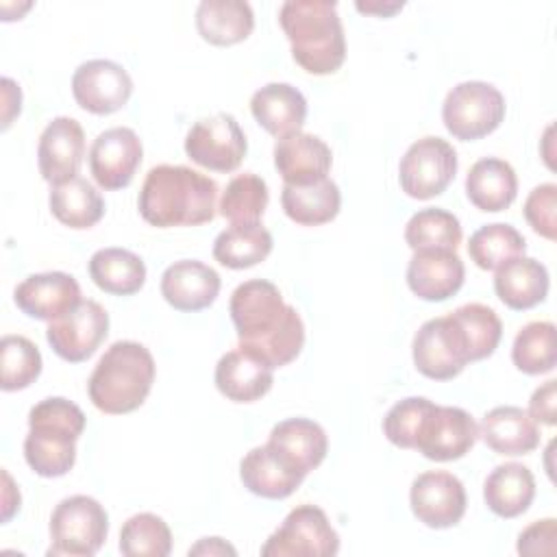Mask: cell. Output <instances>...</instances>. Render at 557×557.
<instances>
[{"instance_id":"14","label":"cell","mask_w":557,"mask_h":557,"mask_svg":"<svg viewBox=\"0 0 557 557\" xmlns=\"http://www.w3.org/2000/svg\"><path fill=\"white\" fill-rule=\"evenodd\" d=\"M72 94L81 109L94 115H109L128 102L133 78L115 61L91 59L74 70Z\"/></svg>"},{"instance_id":"40","label":"cell","mask_w":557,"mask_h":557,"mask_svg":"<svg viewBox=\"0 0 557 557\" xmlns=\"http://www.w3.org/2000/svg\"><path fill=\"white\" fill-rule=\"evenodd\" d=\"M172 531L168 522L150 511L131 516L120 531V553L126 557H168Z\"/></svg>"},{"instance_id":"5","label":"cell","mask_w":557,"mask_h":557,"mask_svg":"<svg viewBox=\"0 0 557 557\" xmlns=\"http://www.w3.org/2000/svg\"><path fill=\"white\" fill-rule=\"evenodd\" d=\"M85 413L67 398L50 396L28 411V435L24 440V459L28 468L57 479L72 470L76 461V440L85 431Z\"/></svg>"},{"instance_id":"9","label":"cell","mask_w":557,"mask_h":557,"mask_svg":"<svg viewBox=\"0 0 557 557\" xmlns=\"http://www.w3.org/2000/svg\"><path fill=\"white\" fill-rule=\"evenodd\" d=\"M457 174V152L442 137H422L413 141L400 159V189L416 200H429L446 191Z\"/></svg>"},{"instance_id":"42","label":"cell","mask_w":557,"mask_h":557,"mask_svg":"<svg viewBox=\"0 0 557 557\" xmlns=\"http://www.w3.org/2000/svg\"><path fill=\"white\" fill-rule=\"evenodd\" d=\"M433 400L424 396H409L398 400L383 418L385 437L398 448H413L420 424L431 409Z\"/></svg>"},{"instance_id":"24","label":"cell","mask_w":557,"mask_h":557,"mask_svg":"<svg viewBox=\"0 0 557 557\" xmlns=\"http://www.w3.org/2000/svg\"><path fill=\"white\" fill-rule=\"evenodd\" d=\"M268 444L305 476L324 461L329 450L324 429L309 418H287L274 424Z\"/></svg>"},{"instance_id":"32","label":"cell","mask_w":557,"mask_h":557,"mask_svg":"<svg viewBox=\"0 0 557 557\" xmlns=\"http://www.w3.org/2000/svg\"><path fill=\"white\" fill-rule=\"evenodd\" d=\"M89 276L107 294L133 296L146 283V263L126 248H100L89 259Z\"/></svg>"},{"instance_id":"17","label":"cell","mask_w":557,"mask_h":557,"mask_svg":"<svg viewBox=\"0 0 557 557\" xmlns=\"http://www.w3.org/2000/svg\"><path fill=\"white\" fill-rule=\"evenodd\" d=\"M85 157L83 126L67 115H59L46 124L37 144V163L44 181L50 185L74 178Z\"/></svg>"},{"instance_id":"23","label":"cell","mask_w":557,"mask_h":557,"mask_svg":"<svg viewBox=\"0 0 557 557\" xmlns=\"http://www.w3.org/2000/svg\"><path fill=\"white\" fill-rule=\"evenodd\" d=\"M239 479L255 496L281 500L300 487L305 474L292 468L270 444H263L244 455L239 463Z\"/></svg>"},{"instance_id":"34","label":"cell","mask_w":557,"mask_h":557,"mask_svg":"<svg viewBox=\"0 0 557 557\" xmlns=\"http://www.w3.org/2000/svg\"><path fill=\"white\" fill-rule=\"evenodd\" d=\"M272 235L259 222L231 224L213 242V259L231 270H246L272 252Z\"/></svg>"},{"instance_id":"35","label":"cell","mask_w":557,"mask_h":557,"mask_svg":"<svg viewBox=\"0 0 557 557\" xmlns=\"http://www.w3.org/2000/svg\"><path fill=\"white\" fill-rule=\"evenodd\" d=\"M448 315L463 339L470 363L490 357L498 348V342L503 337V324L492 307L481 302H468L457 307Z\"/></svg>"},{"instance_id":"26","label":"cell","mask_w":557,"mask_h":557,"mask_svg":"<svg viewBox=\"0 0 557 557\" xmlns=\"http://www.w3.org/2000/svg\"><path fill=\"white\" fill-rule=\"evenodd\" d=\"M494 292L513 311L533 309L548 294V270L533 257H516L496 270Z\"/></svg>"},{"instance_id":"48","label":"cell","mask_w":557,"mask_h":557,"mask_svg":"<svg viewBox=\"0 0 557 557\" xmlns=\"http://www.w3.org/2000/svg\"><path fill=\"white\" fill-rule=\"evenodd\" d=\"M2 479H4V494H2V520L9 522L11 516L20 509V492L17 487L13 485V479L9 476V472L4 470L2 472Z\"/></svg>"},{"instance_id":"33","label":"cell","mask_w":557,"mask_h":557,"mask_svg":"<svg viewBox=\"0 0 557 557\" xmlns=\"http://www.w3.org/2000/svg\"><path fill=\"white\" fill-rule=\"evenodd\" d=\"M48 205L61 224L76 231L96 226L104 215V200L100 191L81 176L52 185Z\"/></svg>"},{"instance_id":"41","label":"cell","mask_w":557,"mask_h":557,"mask_svg":"<svg viewBox=\"0 0 557 557\" xmlns=\"http://www.w3.org/2000/svg\"><path fill=\"white\" fill-rule=\"evenodd\" d=\"M41 352L24 335H4L0 342V387L2 392L26 389L41 374Z\"/></svg>"},{"instance_id":"10","label":"cell","mask_w":557,"mask_h":557,"mask_svg":"<svg viewBox=\"0 0 557 557\" xmlns=\"http://www.w3.org/2000/svg\"><path fill=\"white\" fill-rule=\"evenodd\" d=\"M248 150L246 135L231 113L198 120L185 137V154L205 170L233 172Z\"/></svg>"},{"instance_id":"36","label":"cell","mask_w":557,"mask_h":557,"mask_svg":"<svg viewBox=\"0 0 557 557\" xmlns=\"http://www.w3.org/2000/svg\"><path fill=\"white\" fill-rule=\"evenodd\" d=\"M405 242L411 250H457L461 244V224L446 209H420L405 226Z\"/></svg>"},{"instance_id":"49","label":"cell","mask_w":557,"mask_h":557,"mask_svg":"<svg viewBox=\"0 0 557 557\" xmlns=\"http://www.w3.org/2000/svg\"><path fill=\"white\" fill-rule=\"evenodd\" d=\"M357 9L361 11V13H376V15H383V17H387V15H394L396 11H400L403 9V2H392V4H376V2H357Z\"/></svg>"},{"instance_id":"13","label":"cell","mask_w":557,"mask_h":557,"mask_svg":"<svg viewBox=\"0 0 557 557\" xmlns=\"http://www.w3.org/2000/svg\"><path fill=\"white\" fill-rule=\"evenodd\" d=\"M411 355L416 370L433 381H450L470 363L450 315L426 320L413 335Z\"/></svg>"},{"instance_id":"3","label":"cell","mask_w":557,"mask_h":557,"mask_svg":"<svg viewBox=\"0 0 557 557\" xmlns=\"http://www.w3.org/2000/svg\"><path fill=\"white\" fill-rule=\"evenodd\" d=\"M278 24L289 39L294 61L305 72L324 76L342 67L346 59V37L335 2H283L278 9Z\"/></svg>"},{"instance_id":"8","label":"cell","mask_w":557,"mask_h":557,"mask_svg":"<svg viewBox=\"0 0 557 557\" xmlns=\"http://www.w3.org/2000/svg\"><path fill=\"white\" fill-rule=\"evenodd\" d=\"M337 550L339 535L315 505L294 507L261 546L263 557H331Z\"/></svg>"},{"instance_id":"16","label":"cell","mask_w":557,"mask_h":557,"mask_svg":"<svg viewBox=\"0 0 557 557\" xmlns=\"http://www.w3.org/2000/svg\"><path fill=\"white\" fill-rule=\"evenodd\" d=\"M144 157V146L137 133L128 126L102 131L89 150V170L94 181L107 189H124L131 185Z\"/></svg>"},{"instance_id":"46","label":"cell","mask_w":557,"mask_h":557,"mask_svg":"<svg viewBox=\"0 0 557 557\" xmlns=\"http://www.w3.org/2000/svg\"><path fill=\"white\" fill-rule=\"evenodd\" d=\"M0 85H2V128H9L13 117L20 115L22 91H20V85L9 76H4Z\"/></svg>"},{"instance_id":"21","label":"cell","mask_w":557,"mask_h":557,"mask_svg":"<svg viewBox=\"0 0 557 557\" xmlns=\"http://www.w3.org/2000/svg\"><path fill=\"white\" fill-rule=\"evenodd\" d=\"M220 294V274L198 261L181 259L161 274V296L176 311H202L215 302Z\"/></svg>"},{"instance_id":"45","label":"cell","mask_w":557,"mask_h":557,"mask_svg":"<svg viewBox=\"0 0 557 557\" xmlns=\"http://www.w3.org/2000/svg\"><path fill=\"white\" fill-rule=\"evenodd\" d=\"M557 381H546L537 387L529 400V416L546 426L555 424V407H557Z\"/></svg>"},{"instance_id":"47","label":"cell","mask_w":557,"mask_h":557,"mask_svg":"<svg viewBox=\"0 0 557 557\" xmlns=\"http://www.w3.org/2000/svg\"><path fill=\"white\" fill-rule=\"evenodd\" d=\"M189 555H237V550L222 537H202L189 548Z\"/></svg>"},{"instance_id":"29","label":"cell","mask_w":557,"mask_h":557,"mask_svg":"<svg viewBox=\"0 0 557 557\" xmlns=\"http://www.w3.org/2000/svg\"><path fill=\"white\" fill-rule=\"evenodd\" d=\"M535 498L533 472L516 461L496 466L483 483V500L498 518H516L529 509Z\"/></svg>"},{"instance_id":"1","label":"cell","mask_w":557,"mask_h":557,"mask_svg":"<svg viewBox=\"0 0 557 557\" xmlns=\"http://www.w3.org/2000/svg\"><path fill=\"white\" fill-rule=\"evenodd\" d=\"M228 313L237 331L239 350L276 370L292 363L305 346V324L287 305L278 287L252 278L235 287Z\"/></svg>"},{"instance_id":"38","label":"cell","mask_w":557,"mask_h":557,"mask_svg":"<svg viewBox=\"0 0 557 557\" xmlns=\"http://www.w3.org/2000/svg\"><path fill=\"white\" fill-rule=\"evenodd\" d=\"M511 361L524 374H546L557 363L555 324L546 320L524 324L511 346Z\"/></svg>"},{"instance_id":"12","label":"cell","mask_w":557,"mask_h":557,"mask_svg":"<svg viewBox=\"0 0 557 557\" xmlns=\"http://www.w3.org/2000/svg\"><path fill=\"white\" fill-rule=\"evenodd\" d=\"M479 440V424L461 407L431 405L426 411L413 450L431 461L461 459Z\"/></svg>"},{"instance_id":"30","label":"cell","mask_w":557,"mask_h":557,"mask_svg":"<svg viewBox=\"0 0 557 557\" xmlns=\"http://www.w3.org/2000/svg\"><path fill=\"white\" fill-rule=\"evenodd\" d=\"M196 28L211 46H235L250 37L255 13L244 0H205L196 9Z\"/></svg>"},{"instance_id":"15","label":"cell","mask_w":557,"mask_h":557,"mask_svg":"<svg viewBox=\"0 0 557 557\" xmlns=\"http://www.w3.org/2000/svg\"><path fill=\"white\" fill-rule=\"evenodd\" d=\"M409 505L413 516L429 529H448L466 513V487L446 470H429L413 479Z\"/></svg>"},{"instance_id":"44","label":"cell","mask_w":557,"mask_h":557,"mask_svg":"<svg viewBox=\"0 0 557 557\" xmlns=\"http://www.w3.org/2000/svg\"><path fill=\"white\" fill-rule=\"evenodd\" d=\"M555 540H557V520L544 518L533 524H529L518 535V553L520 555H550L555 553Z\"/></svg>"},{"instance_id":"18","label":"cell","mask_w":557,"mask_h":557,"mask_svg":"<svg viewBox=\"0 0 557 557\" xmlns=\"http://www.w3.org/2000/svg\"><path fill=\"white\" fill-rule=\"evenodd\" d=\"M17 309L35 320L52 322L74 309L81 298V287L72 274L41 272L26 276L13 292Z\"/></svg>"},{"instance_id":"20","label":"cell","mask_w":557,"mask_h":557,"mask_svg":"<svg viewBox=\"0 0 557 557\" xmlns=\"http://www.w3.org/2000/svg\"><path fill=\"white\" fill-rule=\"evenodd\" d=\"M466 278V268L457 250H413L407 265L409 289L429 302L455 296Z\"/></svg>"},{"instance_id":"28","label":"cell","mask_w":557,"mask_h":557,"mask_svg":"<svg viewBox=\"0 0 557 557\" xmlns=\"http://www.w3.org/2000/svg\"><path fill=\"white\" fill-rule=\"evenodd\" d=\"M466 196L479 211H505L518 196V176L503 159H479L466 176Z\"/></svg>"},{"instance_id":"19","label":"cell","mask_w":557,"mask_h":557,"mask_svg":"<svg viewBox=\"0 0 557 557\" xmlns=\"http://www.w3.org/2000/svg\"><path fill=\"white\" fill-rule=\"evenodd\" d=\"M331 163V148L318 135L296 131L274 144V168L285 185H311L329 178Z\"/></svg>"},{"instance_id":"25","label":"cell","mask_w":557,"mask_h":557,"mask_svg":"<svg viewBox=\"0 0 557 557\" xmlns=\"http://www.w3.org/2000/svg\"><path fill=\"white\" fill-rule=\"evenodd\" d=\"M252 117L274 137H285L302 128L307 117V100L300 89L289 83H268L250 98Z\"/></svg>"},{"instance_id":"6","label":"cell","mask_w":557,"mask_h":557,"mask_svg":"<svg viewBox=\"0 0 557 557\" xmlns=\"http://www.w3.org/2000/svg\"><path fill=\"white\" fill-rule=\"evenodd\" d=\"M109 533L107 509L91 496L76 494L63 498L50 516L48 555L91 557L100 550Z\"/></svg>"},{"instance_id":"2","label":"cell","mask_w":557,"mask_h":557,"mask_svg":"<svg viewBox=\"0 0 557 557\" xmlns=\"http://www.w3.org/2000/svg\"><path fill=\"white\" fill-rule=\"evenodd\" d=\"M137 207L157 228L200 226L218 213V183L187 165H154L144 178Z\"/></svg>"},{"instance_id":"31","label":"cell","mask_w":557,"mask_h":557,"mask_svg":"<svg viewBox=\"0 0 557 557\" xmlns=\"http://www.w3.org/2000/svg\"><path fill=\"white\" fill-rule=\"evenodd\" d=\"M281 207L292 222L300 226H320L339 213L342 194L331 178L311 185H283Z\"/></svg>"},{"instance_id":"43","label":"cell","mask_w":557,"mask_h":557,"mask_svg":"<svg viewBox=\"0 0 557 557\" xmlns=\"http://www.w3.org/2000/svg\"><path fill=\"white\" fill-rule=\"evenodd\" d=\"M522 211H524V220L537 235L555 242L557 237V185L555 183H542L535 189H531Z\"/></svg>"},{"instance_id":"37","label":"cell","mask_w":557,"mask_h":557,"mask_svg":"<svg viewBox=\"0 0 557 557\" xmlns=\"http://www.w3.org/2000/svg\"><path fill=\"white\" fill-rule=\"evenodd\" d=\"M527 242L522 233L505 222L485 224L470 235L468 255L481 270H498L503 263L522 257Z\"/></svg>"},{"instance_id":"27","label":"cell","mask_w":557,"mask_h":557,"mask_svg":"<svg viewBox=\"0 0 557 557\" xmlns=\"http://www.w3.org/2000/svg\"><path fill=\"white\" fill-rule=\"evenodd\" d=\"M274 370L244 350H228L215 366V387L233 403H255L274 383Z\"/></svg>"},{"instance_id":"39","label":"cell","mask_w":557,"mask_h":557,"mask_svg":"<svg viewBox=\"0 0 557 557\" xmlns=\"http://www.w3.org/2000/svg\"><path fill=\"white\" fill-rule=\"evenodd\" d=\"M268 200L270 194L265 181L252 172H244L228 181L218 209L231 224H252L261 220Z\"/></svg>"},{"instance_id":"4","label":"cell","mask_w":557,"mask_h":557,"mask_svg":"<svg viewBox=\"0 0 557 557\" xmlns=\"http://www.w3.org/2000/svg\"><path fill=\"white\" fill-rule=\"evenodd\" d=\"M154 383V359L150 350L131 339L111 344L98 359L87 394L96 409L109 416H122L139 409Z\"/></svg>"},{"instance_id":"22","label":"cell","mask_w":557,"mask_h":557,"mask_svg":"<svg viewBox=\"0 0 557 557\" xmlns=\"http://www.w3.org/2000/svg\"><path fill=\"white\" fill-rule=\"evenodd\" d=\"M479 437L487 448L505 457L529 455L540 446L537 422L529 416L527 409L516 405H500L490 409L479 424Z\"/></svg>"},{"instance_id":"11","label":"cell","mask_w":557,"mask_h":557,"mask_svg":"<svg viewBox=\"0 0 557 557\" xmlns=\"http://www.w3.org/2000/svg\"><path fill=\"white\" fill-rule=\"evenodd\" d=\"M109 335V313L91 298L81 300L74 309L52 320L46 339L57 357L70 363L89 359Z\"/></svg>"},{"instance_id":"7","label":"cell","mask_w":557,"mask_h":557,"mask_svg":"<svg viewBox=\"0 0 557 557\" xmlns=\"http://www.w3.org/2000/svg\"><path fill=\"white\" fill-rule=\"evenodd\" d=\"M442 120L455 139H483L505 120V98L485 81H463L446 94Z\"/></svg>"}]
</instances>
